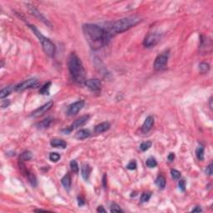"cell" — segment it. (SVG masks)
<instances>
[{
  "label": "cell",
  "mask_w": 213,
  "mask_h": 213,
  "mask_svg": "<svg viewBox=\"0 0 213 213\" xmlns=\"http://www.w3.org/2000/svg\"><path fill=\"white\" fill-rule=\"evenodd\" d=\"M82 31L87 43L91 49L97 50L108 44L112 38V35L109 34L103 27L93 23H87L82 26Z\"/></svg>",
  "instance_id": "cell-1"
},
{
  "label": "cell",
  "mask_w": 213,
  "mask_h": 213,
  "mask_svg": "<svg viewBox=\"0 0 213 213\" xmlns=\"http://www.w3.org/2000/svg\"><path fill=\"white\" fill-rule=\"evenodd\" d=\"M141 22V19L137 16L132 17H127L124 19H119L113 22H108L103 23V28L112 35L121 34L127 31L132 27L136 26L138 23Z\"/></svg>",
  "instance_id": "cell-2"
},
{
  "label": "cell",
  "mask_w": 213,
  "mask_h": 213,
  "mask_svg": "<svg viewBox=\"0 0 213 213\" xmlns=\"http://www.w3.org/2000/svg\"><path fill=\"white\" fill-rule=\"evenodd\" d=\"M68 70L70 72L72 78L78 83H84L86 81V72L83 67L82 61L77 54L71 53L67 61Z\"/></svg>",
  "instance_id": "cell-3"
},
{
  "label": "cell",
  "mask_w": 213,
  "mask_h": 213,
  "mask_svg": "<svg viewBox=\"0 0 213 213\" xmlns=\"http://www.w3.org/2000/svg\"><path fill=\"white\" fill-rule=\"evenodd\" d=\"M28 27L30 28V29L34 32V34L37 36V38L39 39V41L41 43L42 48H43V52H44L47 55H49V57L54 56L55 53H56V46H55V44H54L49 38L43 36V35L42 34L41 32L37 29L36 26L28 24Z\"/></svg>",
  "instance_id": "cell-4"
},
{
  "label": "cell",
  "mask_w": 213,
  "mask_h": 213,
  "mask_svg": "<svg viewBox=\"0 0 213 213\" xmlns=\"http://www.w3.org/2000/svg\"><path fill=\"white\" fill-rule=\"evenodd\" d=\"M39 86V82L36 78H30L25 80L24 82H21L14 87V90L16 92H22L29 88H36Z\"/></svg>",
  "instance_id": "cell-5"
},
{
  "label": "cell",
  "mask_w": 213,
  "mask_h": 213,
  "mask_svg": "<svg viewBox=\"0 0 213 213\" xmlns=\"http://www.w3.org/2000/svg\"><path fill=\"white\" fill-rule=\"evenodd\" d=\"M89 115H83V116L80 117L77 120H75L74 122L71 124V126L69 127H67L64 130H62V132H64V134H69L72 130L78 128L79 127H82L84 124L86 123L87 122L89 119Z\"/></svg>",
  "instance_id": "cell-6"
},
{
  "label": "cell",
  "mask_w": 213,
  "mask_h": 213,
  "mask_svg": "<svg viewBox=\"0 0 213 213\" xmlns=\"http://www.w3.org/2000/svg\"><path fill=\"white\" fill-rule=\"evenodd\" d=\"M168 62V55L166 53L160 54L156 58L155 62H154V68L157 71H161L162 69H164L167 65Z\"/></svg>",
  "instance_id": "cell-7"
},
{
  "label": "cell",
  "mask_w": 213,
  "mask_h": 213,
  "mask_svg": "<svg viewBox=\"0 0 213 213\" xmlns=\"http://www.w3.org/2000/svg\"><path fill=\"white\" fill-rule=\"evenodd\" d=\"M161 39V35L158 33H152L149 34L144 39L143 45L146 48H152L154 47L158 43V42Z\"/></svg>",
  "instance_id": "cell-8"
},
{
  "label": "cell",
  "mask_w": 213,
  "mask_h": 213,
  "mask_svg": "<svg viewBox=\"0 0 213 213\" xmlns=\"http://www.w3.org/2000/svg\"><path fill=\"white\" fill-rule=\"evenodd\" d=\"M52 106H53V102L52 101L49 102L45 103L44 105L41 106L40 108H38L36 109L35 111H34V112L31 113L30 116L33 117H38L43 116L44 113H46L48 111H49L50 109L52 108Z\"/></svg>",
  "instance_id": "cell-9"
},
{
  "label": "cell",
  "mask_w": 213,
  "mask_h": 213,
  "mask_svg": "<svg viewBox=\"0 0 213 213\" xmlns=\"http://www.w3.org/2000/svg\"><path fill=\"white\" fill-rule=\"evenodd\" d=\"M84 84L93 92H99L101 90L102 82L98 78L87 79L84 82Z\"/></svg>",
  "instance_id": "cell-10"
},
{
  "label": "cell",
  "mask_w": 213,
  "mask_h": 213,
  "mask_svg": "<svg viewBox=\"0 0 213 213\" xmlns=\"http://www.w3.org/2000/svg\"><path fill=\"white\" fill-rule=\"evenodd\" d=\"M27 6H28V10H29V12L31 13V14H33L34 16H35L37 19H38L39 20H41L42 22H44L46 25H48V26H49L50 28H52V25H51V23L49 22V20L45 18L43 15L40 12L37 10L36 7H34V6H33V5H30V4H27Z\"/></svg>",
  "instance_id": "cell-11"
},
{
  "label": "cell",
  "mask_w": 213,
  "mask_h": 213,
  "mask_svg": "<svg viewBox=\"0 0 213 213\" xmlns=\"http://www.w3.org/2000/svg\"><path fill=\"white\" fill-rule=\"evenodd\" d=\"M84 104L85 103L83 101L75 102L74 103H72L69 106L67 112V115L68 116H73L75 114H77L84 107Z\"/></svg>",
  "instance_id": "cell-12"
},
{
  "label": "cell",
  "mask_w": 213,
  "mask_h": 213,
  "mask_svg": "<svg viewBox=\"0 0 213 213\" xmlns=\"http://www.w3.org/2000/svg\"><path fill=\"white\" fill-rule=\"evenodd\" d=\"M154 124V117L152 116H148L146 117L144 123L142 124V131L144 133H147L148 132L152 129V127H153Z\"/></svg>",
  "instance_id": "cell-13"
},
{
  "label": "cell",
  "mask_w": 213,
  "mask_h": 213,
  "mask_svg": "<svg viewBox=\"0 0 213 213\" xmlns=\"http://www.w3.org/2000/svg\"><path fill=\"white\" fill-rule=\"evenodd\" d=\"M110 127H111V125L108 122H104V123H102L100 124H97L94 128V132H95V133H97V134L102 133L104 132L108 131Z\"/></svg>",
  "instance_id": "cell-14"
},
{
  "label": "cell",
  "mask_w": 213,
  "mask_h": 213,
  "mask_svg": "<svg viewBox=\"0 0 213 213\" xmlns=\"http://www.w3.org/2000/svg\"><path fill=\"white\" fill-rule=\"evenodd\" d=\"M91 132L88 129H81L78 132H77V133L75 134V138L78 139V140H83L87 138H89Z\"/></svg>",
  "instance_id": "cell-15"
},
{
  "label": "cell",
  "mask_w": 213,
  "mask_h": 213,
  "mask_svg": "<svg viewBox=\"0 0 213 213\" xmlns=\"http://www.w3.org/2000/svg\"><path fill=\"white\" fill-rule=\"evenodd\" d=\"M50 144L52 147H61V148H66L67 146V142L62 140V139L54 138L51 140Z\"/></svg>",
  "instance_id": "cell-16"
},
{
  "label": "cell",
  "mask_w": 213,
  "mask_h": 213,
  "mask_svg": "<svg viewBox=\"0 0 213 213\" xmlns=\"http://www.w3.org/2000/svg\"><path fill=\"white\" fill-rule=\"evenodd\" d=\"M91 171H92V169H91V167H90L89 164L85 163V164L82 165V177H83V179L85 180V181L88 180V178H89L90 174H91Z\"/></svg>",
  "instance_id": "cell-17"
},
{
  "label": "cell",
  "mask_w": 213,
  "mask_h": 213,
  "mask_svg": "<svg viewBox=\"0 0 213 213\" xmlns=\"http://www.w3.org/2000/svg\"><path fill=\"white\" fill-rule=\"evenodd\" d=\"M61 182H62L63 186H64V188H65L66 190H67V191L70 190L72 185V179L69 174H66V175L61 179Z\"/></svg>",
  "instance_id": "cell-18"
},
{
  "label": "cell",
  "mask_w": 213,
  "mask_h": 213,
  "mask_svg": "<svg viewBox=\"0 0 213 213\" xmlns=\"http://www.w3.org/2000/svg\"><path fill=\"white\" fill-rule=\"evenodd\" d=\"M204 152H205L204 146L202 144L198 145L197 149H196V157L199 161H203L204 160Z\"/></svg>",
  "instance_id": "cell-19"
},
{
  "label": "cell",
  "mask_w": 213,
  "mask_h": 213,
  "mask_svg": "<svg viewBox=\"0 0 213 213\" xmlns=\"http://www.w3.org/2000/svg\"><path fill=\"white\" fill-rule=\"evenodd\" d=\"M25 173H26V176L27 178H28V182H30V184L33 186L34 187H36L37 185V178H36V176H35V175H34L32 172H28V171H25Z\"/></svg>",
  "instance_id": "cell-20"
},
{
  "label": "cell",
  "mask_w": 213,
  "mask_h": 213,
  "mask_svg": "<svg viewBox=\"0 0 213 213\" xmlns=\"http://www.w3.org/2000/svg\"><path fill=\"white\" fill-rule=\"evenodd\" d=\"M52 123V118L51 117H48L46 119L43 120L40 123H37L36 124V127L39 129H43V128H47L50 126V124Z\"/></svg>",
  "instance_id": "cell-21"
},
{
  "label": "cell",
  "mask_w": 213,
  "mask_h": 213,
  "mask_svg": "<svg viewBox=\"0 0 213 213\" xmlns=\"http://www.w3.org/2000/svg\"><path fill=\"white\" fill-rule=\"evenodd\" d=\"M32 157H33V154H32V152H31L30 151H24V152H22L21 155H20L19 160H20V161H22V162H23V161H29Z\"/></svg>",
  "instance_id": "cell-22"
},
{
  "label": "cell",
  "mask_w": 213,
  "mask_h": 213,
  "mask_svg": "<svg viewBox=\"0 0 213 213\" xmlns=\"http://www.w3.org/2000/svg\"><path fill=\"white\" fill-rule=\"evenodd\" d=\"M13 90V88L12 86L6 87L3 88V89L1 90V92H0V98L4 99L5 97H7L9 94L11 93Z\"/></svg>",
  "instance_id": "cell-23"
},
{
  "label": "cell",
  "mask_w": 213,
  "mask_h": 213,
  "mask_svg": "<svg viewBox=\"0 0 213 213\" xmlns=\"http://www.w3.org/2000/svg\"><path fill=\"white\" fill-rule=\"evenodd\" d=\"M156 184L160 189H164L166 187V179H165L164 176H161V175L157 176V180H156Z\"/></svg>",
  "instance_id": "cell-24"
},
{
  "label": "cell",
  "mask_w": 213,
  "mask_h": 213,
  "mask_svg": "<svg viewBox=\"0 0 213 213\" xmlns=\"http://www.w3.org/2000/svg\"><path fill=\"white\" fill-rule=\"evenodd\" d=\"M51 84H52L51 82L45 83L44 85L39 89V93L43 94V95H49V88L51 87Z\"/></svg>",
  "instance_id": "cell-25"
},
{
  "label": "cell",
  "mask_w": 213,
  "mask_h": 213,
  "mask_svg": "<svg viewBox=\"0 0 213 213\" xmlns=\"http://www.w3.org/2000/svg\"><path fill=\"white\" fill-rule=\"evenodd\" d=\"M199 70L202 73H206L210 70V65L206 63H201L199 64Z\"/></svg>",
  "instance_id": "cell-26"
},
{
  "label": "cell",
  "mask_w": 213,
  "mask_h": 213,
  "mask_svg": "<svg viewBox=\"0 0 213 213\" xmlns=\"http://www.w3.org/2000/svg\"><path fill=\"white\" fill-rule=\"evenodd\" d=\"M146 164L149 168H153V167H155L157 165V162L155 158H153V157H149V158L146 160Z\"/></svg>",
  "instance_id": "cell-27"
},
{
  "label": "cell",
  "mask_w": 213,
  "mask_h": 213,
  "mask_svg": "<svg viewBox=\"0 0 213 213\" xmlns=\"http://www.w3.org/2000/svg\"><path fill=\"white\" fill-rule=\"evenodd\" d=\"M61 158V156L58 152H51L49 154V160L52 162H57Z\"/></svg>",
  "instance_id": "cell-28"
},
{
  "label": "cell",
  "mask_w": 213,
  "mask_h": 213,
  "mask_svg": "<svg viewBox=\"0 0 213 213\" xmlns=\"http://www.w3.org/2000/svg\"><path fill=\"white\" fill-rule=\"evenodd\" d=\"M110 212H123V211L121 209V207H120L117 203H115V202H113V203L111 204Z\"/></svg>",
  "instance_id": "cell-29"
},
{
  "label": "cell",
  "mask_w": 213,
  "mask_h": 213,
  "mask_svg": "<svg viewBox=\"0 0 213 213\" xmlns=\"http://www.w3.org/2000/svg\"><path fill=\"white\" fill-rule=\"evenodd\" d=\"M70 167H71L72 172H74V173H78L79 167L76 160H72V161H71V162H70Z\"/></svg>",
  "instance_id": "cell-30"
},
{
  "label": "cell",
  "mask_w": 213,
  "mask_h": 213,
  "mask_svg": "<svg viewBox=\"0 0 213 213\" xmlns=\"http://www.w3.org/2000/svg\"><path fill=\"white\" fill-rule=\"evenodd\" d=\"M152 142H149V141L142 142V144L140 145V149L142 150V152H146V151H147V150L149 149L150 147L152 146Z\"/></svg>",
  "instance_id": "cell-31"
},
{
  "label": "cell",
  "mask_w": 213,
  "mask_h": 213,
  "mask_svg": "<svg viewBox=\"0 0 213 213\" xmlns=\"http://www.w3.org/2000/svg\"><path fill=\"white\" fill-rule=\"evenodd\" d=\"M151 197H152L151 192H143L142 194V197H141V202L144 203V202H148Z\"/></svg>",
  "instance_id": "cell-32"
},
{
  "label": "cell",
  "mask_w": 213,
  "mask_h": 213,
  "mask_svg": "<svg viewBox=\"0 0 213 213\" xmlns=\"http://www.w3.org/2000/svg\"><path fill=\"white\" fill-rule=\"evenodd\" d=\"M171 175H172V178L174 180L179 179L180 177H181V173L177 170H176V169H172L171 170Z\"/></svg>",
  "instance_id": "cell-33"
},
{
  "label": "cell",
  "mask_w": 213,
  "mask_h": 213,
  "mask_svg": "<svg viewBox=\"0 0 213 213\" xmlns=\"http://www.w3.org/2000/svg\"><path fill=\"white\" fill-rule=\"evenodd\" d=\"M127 168L128 170H135L137 168V162L135 161H131L127 165Z\"/></svg>",
  "instance_id": "cell-34"
},
{
  "label": "cell",
  "mask_w": 213,
  "mask_h": 213,
  "mask_svg": "<svg viewBox=\"0 0 213 213\" xmlns=\"http://www.w3.org/2000/svg\"><path fill=\"white\" fill-rule=\"evenodd\" d=\"M178 187H179V189L181 191H185L186 190V181L185 180H181L178 183Z\"/></svg>",
  "instance_id": "cell-35"
},
{
  "label": "cell",
  "mask_w": 213,
  "mask_h": 213,
  "mask_svg": "<svg viewBox=\"0 0 213 213\" xmlns=\"http://www.w3.org/2000/svg\"><path fill=\"white\" fill-rule=\"evenodd\" d=\"M206 174L208 176H212L213 173V169H212V164H210L206 169Z\"/></svg>",
  "instance_id": "cell-36"
},
{
  "label": "cell",
  "mask_w": 213,
  "mask_h": 213,
  "mask_svg": "<svg viewBox=\"0 0 213 213\" xmlns=\"http://www.w3.org/2000/svg\"><path fill=\"white\" fill-rule=\"evenodd\" d=\"M10 104V101L9 100H4V99H2V102H1V107L2 108H7L8 106Z\"/></svg>",
  "instance_id": "cell-37"
},
{
  "label": "cell",
  "mask_w": 213,
  "mask_h": 213,
  "mask_svg": "<svg viewBox=\"0 0 213 213\" xmlns=\"http://www.w3.org/2000/svg\"><path fill=\"white\" fill-rule=\"evenodd\" d=\"M174 158H175V154L173 153V152H171L168 155V157H167V160H168L169 162H172V161H174Z\"/></svg>",
  "instance_id": "cell-38"
},
{
  "label": "cell",
  "mask_w": 213,
  "mask_h": 213,
  "mask_svg": "<svg viewBox=\"0 0 213 213\" xmlns=\"http://www.w3.org/2000/svg\"><path fill=\"white\" fill-rule=\"evenodd\" d=\"M107 175L106 174H104L103 175V176H102V186H103V187L104 188H106L107 187V184H108V181H107Z\"/></svg>",
  "instance_id": "cell-39"
},
{
  "label": "cell",
  "mask_w": 213,
  "mask_h": 213,
  "mask_svg": "<svg viewBox=\"0 0 213 213\" xmlns=\"http://www.w3.org/2000/svg\"><path fill=\"white\" fill-rule=\"evenodd\" d=\"M97 212H103V213H105L107 211L103 208V206H99L98 207H97Z\"/></svg>",
  "instance_id": "cell-40"
},
{
  "label": "cell",
  "mask_w": 213,
  "mask_h": 213,
  "mask_svg": "<svg viewBox=\"0 0 213 213\" xmlns=\"http://www.w3.org/2000/svg\"><path fill=\"white\" fill-rule=\"evenodd\" d=\"M78 206H82V205H84V203H85V202H84V200L82 198V197H78Z\"/></svg>",
  "instance_id": "cell-41"
},
{
  "label": "cell",
  "mask_w": 213,
  "mask_h": 213,
  "mask_svg": "<svg viewBox=\"0 0 213 213\" xmlns=\"http://www.w3.org/2000/svg\"><path fill=\"white\" fill-rule=\"evenodd\" d=\"M202 212V208H201L200 206H196V208H194V209L192 210V212Z\"/></svg>",
  "instance_id": "cell-42"
},
{
  "label": "cell",
  "mask_w": 213,
  "mask_h": 213,
  "mask_svg": "<svg viewBox=\"0 0 213 213\" xmlns=\"http://www.w3.org/2000/svg\"><path fill=\"white\" fill-rule=\"evenodd\" d=\"M209 104H210V108H211V109H212V97H211V98H210Z\"/></svg>",
  "instance_id": "cell-43"
}]
</instances>
